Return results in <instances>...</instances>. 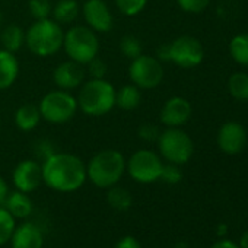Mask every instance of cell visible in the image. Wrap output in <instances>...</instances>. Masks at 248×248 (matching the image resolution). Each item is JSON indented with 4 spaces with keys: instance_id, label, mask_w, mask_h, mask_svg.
<instances>
[{
    "instance_id": "4316f807",
    "label": "cell",
    "mask_w": 248,
    "mask_h": 248,
    "mask_svg": "<svg viewBox=\"0 0 248 248\" xmlns=\"http://www.w3.org/2000/svg\"><path fill=\"white\" fill-rule=\"evenodd\" d=\"M114 2L120 14L129 18H133L142 14L148 5V0H114Z\"/></svg>"
},
{
    "instance_id": "e575fe53",
    "label": "cell",
    "mask_w": 248,
    "mask_h": 248,
    "mask_svg": "<svg viewBox=\"0 0 248 248\" xmlns=\"http://www.w3.org/2000/svg\"><path fill=\"white\" fill-rule=\"evenodd\" d=\"M210 248H239V245L229 239H220V241H216Z\"/></svg>"
},
{
    "instance_id": "2e32d148",
    "label": "cell",
    "mask_w": 248,
    "mask_h": 248,
    "mask_svg": "<svg viewBox=\"0 0 248 248\" xmlns=\"http://www.w3.org/2000/svg\"><path fill=\"white\" fill-rule=\"evenodd\" d=\"M44 235L38 225L32 222H25L15 228L11 245L12 248H43Z\"/></svg>"
},
{
    "instance_id": "d6a6232c",
    "label": "cell",
    "mask_w": 248,
    "mask_h": 248,
    "mask_svg": "<svg viewBox=\"0 0 248 248\" xmlns=\"http://www.w3.org/2000/svg\"><path fill=\"white\" fill-rule=\"evenodd\" d=\"M161 135V130L155 124H142V126L138 129V136L146 142H156L158 138Z\"/></svg>"
},
{
    "instance_id": "44dd1931",
    "label": "cell",
    "mask_w": 248,
    "mask_h": 248,
    "mask_svg": "<svg viewBox=\"0 0 248 248\" xmlns=\"http://www.w3.org/2000/svg\"><path fill=\"white\" fill-rule=\"evenodd\" d=\"M0 41L5 50L16 54L25 46V30L18 24L6 25L0 34Z\"/></svg>"
},
{
    "instance_id": "6da1fadb",
    "label": "cell",
    "mask_w": 248,
    "mask_h": 248,
    "mask_svg": "<svg viewBox=\"0 0 248 248\" xmlns=\"http://www.w3.org/2000/svg\"><path fill=\"white\" fill-rule=\"evenodd\" d=\"M43 183L60 193H72L79 190L86 178V164L76 155L69 152H53L41 164Z\"/></svg>"
},
{
    "instance_id": "ac0fdd59",
    "label": "cell",
    "mask_w": 248,
    "mask_h": 248,
    "mask_svg": "<svg viewBox=\"0 0 248 248\" xmlns=\"http://www.w3.org/2000/svg\"><path fill=\"white\" fill-rule=\"evenodd\" d=\"M15 219L28 217L34 210V203L30 199L28 193L15 190L14 193H8L3 204H2Z\"/></svg>"
},
{
    "instance_id": "ba28073f",
    "label": "cell",
    "mask_w": 248,
    "mask_h": 248,
    "mask_svg": "<svg viewBox=\"0 0 248 248\" xmlns=\"http://www.w3.org/2000/svg\"><path fill=\"white\" fill-rule=\"evenodd\" d=\"M41 118L50 124H64L69 123L78 108V99L70 93V91L54 89L46 93L38 104Z\"/></svg>"
},
{
    "instance_id": "d4e9b609",
    "label": "cell",
    "mask_w": 248,
    "mask_h": 248,
    "mask_svg": "<svg viewBox=\"0 0 248 248\" xmlns=\"http://www.w3.org/2000/svg\"><path fill=\"white\" fill-rule=\"evenodd\" d=\"M229 93L238 101H248V75L236 72L228 80Z\"/></svg>"
},
{
    "instance_id": "83f0119b",
    "label": "cell",
    "mask_w": 248,
    "mask_h": 248,
    "mask_svg": "<svg viewBox=\"0 0 248 248\" xmlns=\"http://www.w3.org/2000/svg\"><path fill=\"white\" fill-rule=\"evenodd\" d=\"M120 51L123 53L124 57L133 60L142 54V43L135 35H124L120 40Z\"/></svg>"
},
{
    "instance_id": "d6986e66",
    "label": "cell",
    "mask_w": 248,
    "mask_h": 248,
    "mask_svg": "<svg viewBox=\"0 0 248 248\" xmlns=\"http://www.w3.org/2000/svg\"><path fill=\"white\" fill-rule=\"evenodd\" d=\"M41 120H43L41 112H40V108L37 104L25 102V104L19 105L18 109L15 111V124H16V127L24 133H30V132L35 130Z\"/></svg>"
},
{
    "instance_id": "5b68a950",
    "label": "cell",
    "mask_w": 248,
    "mask_h": 248,
    "mask_svg": "<svg viewBox=\"0 0 248 248\" xmlns=\"http://www.w3.org/2000/svg\"><path fill=\"white\" fill-rule=\"evenodd\" d=\"M161 62H171L181 69H193L204 59V48L202 43L191 35H181L170 44L161 46L158 50Z\"/></svg>"
},
{
    "instance_id": "d590c367",
    "label": "cell",
    "mask_w": 248,
    "mask_h": 248,
    "mask_svg": "<svg viewBox=\"0 0 248 248\" xmlns=\"http://www.w3.org/2000/svg\"><path fill=\"white\" fill-rule=\"evenodd\" d=\"M8 193H9V187H8V184H6V181H5L2 177H0V206L3 204V202H5Z\"/></svg>"
},
{
    "instance_id": "3957f363",
    "label": "cell",
    "mask_w": 248,
    "mask_h": 248,
    "mask_svg": "<svg viewBox=\"0 0 248 248\" xmlns=\"http://www.w3.org/2000/svg\"><path fill=\"white\" fill-rule=\"evenodd\" d=\"M126 172V158L120 151L104 149L86 164V178L98 188H109Z\"/></svg>"
},
{
    "instance_id": "f1b7e54d",
    "label": "cell",
    "mask_w": 248,
    "mask_h": 248,
    "mask_svg": "<svg viewBox=\"0 0 248 248\" xmlns=\"http://www.w3.org/2000/svg\"><path fill=\"white\" fill-rule=\"evenodd\" d=\"M28 11L34 21L51 18V2L50 0H28Z\"/></svg>"
},
{
    "instance_id": "8d00e7d4",
    "label": "cell",
    "mask_w": 248,
    "mask_h": 248,
    "mask_svg": "<svg viewBox=\"0 0 248 248\" xmlns=\"http://www.w3.org/2000/svg\"><path fill=\"white\" fill-rule=\"evenodd\" d=\"M239 248H248V231H245L239 241Z\"/></svg>"
},
{
    "instance_id": "e0dca14e",
    "label": "cell",
    "mask_w": 248,
    "mask_h": 248,
    "mask_svg": "<svg viewBox=\"0 0 248 248\" xmlns=\"http://www.w3.org/2000/svg\"><path fill=\"white\" fill-rule=\"evenodd\" d=\"M19 76V62L15 53L0 48V91L12 88Z\"/></svg>"
},
{
    "instance_id": "5bb4252c",
    "label": "cell",
    "mask_w": 248,
    "mask_h": 248,
    "mask_svg": "<svg viewBox=\"0 0 248 248\" xmlns=\"http://www.w3.org/2000/svg\"><path fill=\"white\" fill-rule=\"evenodd\" d=\"M217 145L228 155L239 154L247 145V132L242 124L236 121L225 123L217 133Z\"/></svg>"
},
{
    "instance_id": "ab89813d",
    "label": "cell",
    "mask_w": 248,
    "mask_h": 248,
    "mask_svg": "<svg viewBox=\"0 0 248 248\" xmlns=\"http://www.w3.org/2000/svg\"><path fill=\"white\" fill-rule=\"evenodd\" d=\"M2 22H3V15H2V12H0V25H2Z\"/></svg>"
},
{
    "instance_id": "60d3db41",
    "label": "cell",
    "mask_w": 248,
    "mask_h": 248,
    "mask_svg": "<svg viewBox=\"0 0 248 248\" xmlns=\"http://www.w3.org/2000/svg\"><path fill=\"white\" fill-rule=\"evenodd\" d=\"M0 126H2V118H0Z\"/></svg>"
},
{
    "instance_id": "484cf974",
    "label": "cell",
    "mask_w": 248,
    "mask_h": 248,
    "mask_svg": "<svg viewBox=\"0 0 248 248\" xmlns=\"http://www.w3.org/2000/svg\"><path fill=\"white\" fill-rule=\"evenodd\" d=\"M15 228H16L15 217L3 206H0V245H5L6 242L11 241Z\"/></svg>"
},
{
    "instance_id": "277c9868",
    "label": "cell",
    "mask_w": 248,
    "mask_h": 248,
    "mask_svg": "<svg viewBox=\"0 0 248 248\" xmlns=\"http://www.w3.org/2000/svg\"><path fill=\"white\" fill-rule=\"evenodd\" d=\"M64 31L53 18L34 21L25 31L27 48L38 57H50L63 48Z\"/></svg>"
},
{
    "instance_id": "30bf717a",
    "label": "cell",
    "mask_w": 248,
    "mask_h": 248,
    "mask_svg": "<svg viewBox=\"0 0 248 248\" xmlns=\"http://www.w3.org/2000/svg\"><path fill=\"white\" fill-rule=\"evenodd\" d=\"M129 78L140 89H155L164 80V66L158 57L140 54L129 66Z\"/></svg>"
},
{
    "instance_id": "7c38bea8",
    "label": "cell",
    "mask_w": 248,
    "mask_h": 248,
    "mask_svg": "<svg viewBox=\"0 0 248 248\" xmlns=\"http://www.w3.org/2000/svg\"><path fill=\"white\" fill-rule=\"evenodd\" d=\"M12 181H14L15 188L19 191L28 193V194L35 191L43 183L41 164L34 159L21 161L12 172Z\"/></svg>"
},
{
    "instance_id": "7a4b0ae2",
    "label": "cell",
    "mask_w": 248,
    "mask_h": 248,
    "mask_svg": "<svg viewBox=\"0 0 248 248\" xmlns=\"http://www.w3.org/2000/svg\"><path fill=\"white\" fill-rule=\"evenodd\" d=\"M117 89L111 82L104 79H89L79 88L78 108L89 117H102L115 108Z\"/></svg>"
},
{
    "instance_id": "ffe728a7",
    "label": "cell",
    "mask_w": 248,
    "mask_h": 248,
    "mask_svg": "<svg viewBox=\"0 0 248 248\" xmlns=\"http://www.w3.org/2000/svg\"><path fill=\"white\" fill-rule=\"evenodd\" d=\"M142 104V89L133 83L124 85L115 92V107L123 111H135Z\"/></svg>"
},
{
    "instance_id": "603a6c76",
    "label": "cell",
    "mask_w": 248,
    "mask_h": 248,
    "mask_svg": "<svg viewBox=\"0 0 248 248\" xmlns=\"http://www.w3.org/2000/svg\"><path fill=\"white\" fill-rule=\"evenodd\" d=\"M107 203L114 209V210H118V212H126L132 207V203H133V197H132V193L124 188V187H120V186H112L109 188H107Z\"/></svg>"
},
{
    "instance_id": "8992f818",
    "label": "cell",
    "mask_w": 248,
    "mask_h": 248,
    "mask_svg": "<svg viewBox=\"0 0 248 248\" xmlns=\"http://www.w3.org/2000/svg\"><path fill=\"white\" fill-rule=\"evenodd\" d=\"M63 48L69 57L79 64H88L99 53L96 32L86 25H75L64 32Z\"/></svg>"
},
{
    "instance_id": "8fae6325",
    "label": "cell",
    "mask_w": 248,
    "mask_h": 248,
    "mask_svg": "<svg viewBox=\"0 0 248 248\" xmlns=\"http://www.w3.org/2000/svg\"><path fill=\"white\" fill-rule=\"evenodd\" d=\"M86 27L96 34L109 32L114 27V16L104 0H86L82 8Z\"/></svg>"
},
{
    "instance_id": "9a60e30c",
    "label": "cell",
    "mask_w": 248,
    "mask_h": 248,
    "mask_svg": "<svg viewBox=\"0 0 248 248\" xmlns=\"http://www.w3.org/2000/svg\"><path fill=\"white\" fill-rule=\"evenodd\" d=\"M85 76L86 73L83 64H79L73 60L62 62L53 70V82L59 89L63 91H73L80 88V85L85 82Z\"/></svg>"
},
{
    "instance_id": "f546056e",
    "label": "cell",
    "mask_w": 248,
    "mask_h": 248,
    "mask_svg": "<svg viewBox=\"0 0 248 248\" xmlns=\"http://www.w3.org/2000/svg\"><path fill=\"white\" fill-rule=\"evenodd\" d=\"M210 3V0H177V5L181 11L187 14H200Z\"/></svg>"
},
{
    "instance_id": "cb8c5ba5",
    "label": "cell",
    "mask_w": 248,
    "mask_h": 248,
    "mask_svg": "<svg viewBox=\"0 0 248 248\" xmlns=\"http://www.w3.org/2000/svg\"><path fill=\"white\" fill-rule=\"evenodd\" d=\"M231 57L241 66H248V34H238L229 43Z\"/></svg>"
},
{
    "instance_id": "7402d4cb",
    "label": "cell",
    "mask_w": 248,
    "mask_h": 248,
    "mask_svg": "<svg viewBox=\"0 0 248 248\" xmlns=\"http://www.w3.org/2000/svg\"><path fill=\"white\" fill-rule=\"evenodd\" d=\"M80 14V6L76 0H59L53 6L51 16L60 25L72 24Z\"/></svg>"
},
{
    "instance_id": "4fadbf2b",
    "label": "cell",
    "mask_w": 248,
    "mask_h": 248,
    "mask_svg": "<svg viewBox=\"0 0 248 248\" xmlns=\"http://www.w3.org/2000/svg\"><path fill=\"white\" fill-rule=\"evenodd\" d=\"M191 104L183 96H172L162 105L159 118L165 127H181L190 120Z\"/></svg>"
},
{
    "instance_id": "1f68e13d",
    "label": "cell",
    "mask_w": 248,
    "mask_h": 248,
    "mask_svg": "<svg viewBox=\"0 0 248 248\" xmlns=\"http://www.w3.org/2000/svg\"><path fill=\"white\" fill-rule=\"evenodd\" d=\"M86 69H88V75L92 78V79H104L105 78V73L108 70L107 64L104 63V60L101 57H95L92 59L88 64H85Z\"/></svg>"
},
{
    "instance_id": "f35d334b",
    "label": "cell",
    "mask_w": 248,
    "mask_h": 248,
    "mask_svg": "<svg viewBox=\"0 0 248 248\" xmlns=\"http://www.w3.org/2000/svg\"><path fill=\"white\" fill-rule=\"evenodd\" d=\"M177 248H187V244H183V242H180V244L177 245Z\"/></svg>"
},
{
    "instance_id": "74e56055",
    "label": "cell",
    "mask_w": 248,
    "mask_h": 248,
    "mask_svg": "<svg viewBox=\"0 0 248 248\" xmlns=\"http://www.w3.org/2000/svg\"><path fill=\"white\" fill-rule=\"evenodd\" d=\"M216 233H217V236H223V235L226 233V225L220 223V225L217 226V229H216Z\"/></svg>"
},
{
    "instance_id": "836d02e7",
    "label": "cell",
    "mask_w": 248,
    "mask_h": 248,
    "mask_svg": "<svg viewBox=\"0 0 248 248\" xmlns=\"http://www.w3.org/2000/svg\"><path fill=\"white\" fill-rule=\"evenodd\" d=\"M114 248H142V245L135 236L126 235V236H123L121 239H118L115 242Z\"/></svg>"
},
{
    "instance_id": "4dcf8cb0",
    "label": "cell",
    "mask_w": 248,
    "mask_h": 248,
    "mask_svg": "<svg viewBox=\"0 0 248 248\" xmlns=\"http://www.w3.org/2000/svg\"><path fill=\"white\" fill-rule=\"evenodd\" d=\"M183 178V172L180 170V165H175V164H164V168H162V172H161V180L168 183V184H177L180 183Z\"/></svg>"
},
{
    "instance_id": "52a82bcc",
    "label": "cell",
    "mask_w": 248,
    "mask_h": 248,
    "mask_svg": "<svg viewBox=\"0 0 248 248\" xmlns=\"http://www.w3.org/2000/svg\"><path fill=\"white\" fill-rule=\"evenodd\" d=\"M156 143L161 158L170 164L184 165L194 154V143L191 138L180 127H167L162 130Z\"/></svg>"
},
{
    "instance_id": "9c48e42d",
    "label": "cell",
    "mask_w": 248,
    "mask_h": 248,
    "mask_svg": "<svg viewBox=\"0 0 248 248\" xmlns=\"http://www.w3.org/2000/svg\"><path fill=\"white\" fill-rule=\"evenodd\" d=\"M162 168V158L151 149H139L126 161V172L140 184H151L161 180Z\"/></svg>"
}]
</instances>
